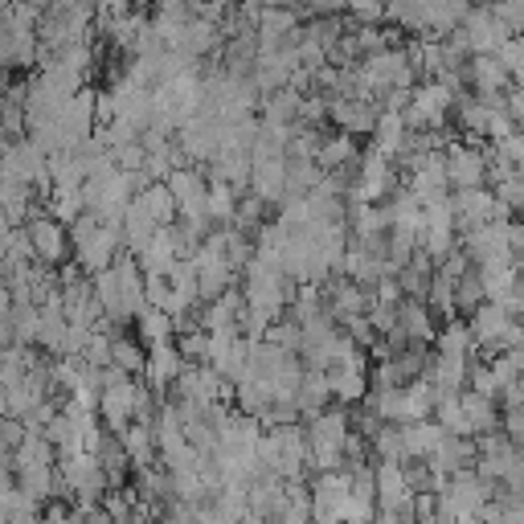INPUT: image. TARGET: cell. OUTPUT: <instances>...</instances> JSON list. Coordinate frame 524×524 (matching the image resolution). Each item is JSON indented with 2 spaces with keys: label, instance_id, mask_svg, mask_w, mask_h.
<instances>
[{
  "label": "cell",
  "instance_id": "obj_30",
  "mask_svg": "<svg viewBox=\"0 0 524 524\" xmlns=\"http://www.w3.org/2000/svg\"><path fill=\"white\" fill-rule=\"evenodd\" d=\"M434 422H439L447 434H471V422L459 406V393H439V402H434Z\"/></svg>",
  "mask_w": 524,
  "mask_h": 524
},
{
  "label": "cell",
  "instance_id": "obj_12",
  "mask_svg": "<svg viewBox=\"0 0 524 524\" xmlns=\"http://www.w3.org/2000/svg\"><path fill=\"white\" fill-rule=\"evenodd\" d=\"M275 402V389H271V381L262 377V373H254V369H246L238 381H234V406L242 410V414H250V418H258L262 410H267Z\"/></svg>",
  "mask_w": 524,
  "mask_h": 524
},
{
  "label": "cell",
  "instance_id": "obj_7",
  "mask_svg": "<svg viewBox=\"0 0 524 524\" xmlns=\"http://www.w3.org/2000/svg\"><path fill=\"white\" fill-rule=\"evenodd\" d=\"M250 193H258L267 205H283V193H287V152H275V156H258L250 160Z\"/></svg>",
  "mask_w": 524,
  "mask_h": 524
},
{
  "label": "cell",
  "instance_id": "obj_14",
  "mask_svg": "<svg viewBox=\"0 0 524 524\" xmlns=\"http://www.w3.org/2000/svg\"><path fill=\"white\" fill-rule=\"evenodd\" d=\"M328 402H332V385H328V373H324V369H303V377H299V389H295V406H299V418L308 422V418H312V414H320Z\"/></svg>",
  "mask_w": 524,
  "mask_h": 524
},
{
  "label": "cell",
  "instance_id": "obj_31",
  "mask_svg": "<svg viewBox=\"0 0 524 524\" xmlns=\"http://www.w3.org/2000/svg\"><path fill=\"white\" fill-rule=\"evenodd\" d=\"M373 459H398L406 463V443H402V422H385L377 434H373Z\"/></svg>",
  "mask_w": 524,
  "mask_h": 524
},
{
  "label": "cell",
  "instance_id": "obj_24",
  "mask_svg": "<svg viewBox=\"0 0 524 524\" xmlns=\"http://www.w3.org/2000/svg\"><path fill=\"white\" fill-rule=\"evenodd\" d=\"M17 471V488L33 500H54V463H29L13 467Z\"/></svg>",
  "mask_w": 524,
  "mask_h": 524
},
{
  "label": "cell",
  "instance_id": "obj_36",
  "mask_svg": "<svg viewBox=\"0 0 524 524\" xmlns=\"http://www.w3.org/2000/svg\"><path fill=\"white\" fill-rule=\"evenodd\" d=\"M492 13L508 25V33H524V0H492Z\"/></svg>",
  "mask_w": 524,
  "mask_h": 524
},
{
  "label": "cell",
  "instance_id": "obj_33",
  "mask_svg": "<svg viewBox=\"0 0 524 524\" xmlns=\"http://www.w3.org/2000/svg\"><path fill=\"white\" fill-rule=\"evenodd\" d=\"M492 193H496V201H500V205H508L512 213H524V181H520V172H512V177L496 181V185H492Z\"/></svg>",
  "mask_w": 524,
  "mask_h": 524
},
{
  "label": "cell",
  "instance_id": "obj_3",
  "mask_svg": "<svg viewBox=\"0 0 524 524\" xmlns=\"http://www.w3.org/2000/svg\"><path fill=\"white\" fill-rule=\"evenodd\" d=\"M443 156H447V185H451V189L488 185V160H484V144L451 140V144L443 148Z\"/></svg>",
  "mask_w": 524,
  "mask_h": 524
},
{
  "label": "cell",
  "instance_id": "obj_29",
  "mask_svg": "<svg viewBox=\"0 0 524 524\" xmlns=\"http://www.w3.org/2000/svg\"><path fill=\"white\" fill-rule=\"evenodd\" d=\"M479 303H488V291H484V279H479V271L471 267V271H463L459 279H455V312L467 320Z\"/></svg>",
  "mask_w": 524,
  "mask_h": 524
},
{
  "label": "cell",
  "instance_id": "obj_42",
  "mask_svg": "<svg viewBox=\"0 0 524 524\" xmlns=\"http://www.w3.org/2000/svg\"><path fill=\"white\" fill-rule=\"evenodd\" d=\"M41 516H46V520H70L74 508H66V504H50V508H41Z\"/></svg>",
  "mask_w": 524,
  "mask_h": 524
},
{
  "label": "cell",
  "instance_id": "obj_18",
  "mask_svg": "<svg viewBox=\"0 0 524 524\" xmlns=\"http://www.w3.org/2000/svg\"><path fill=\"white\" fill-rule=\"evenodd\" d=\"M324 373H328V385H332V402H340V406H357L365 393H369V373H365V369L332 365V369H324Z\"/></svg>",
  "mask_w": 524,
  "mask_h": 524
},
{
  "label": "cell",
  "instance_id": "obj_35",
  "mask_svg": "<svg viewBox=\"0 0 524 524\" xmlns=\"http://www.w3.org/2000/svg\"><path fill=\"white\" fill-rule=\"evenodd\" d=\"M295 58H299V66H308L312 74H316L320 66H328V50L320 46L316 37H308V33H303V41H299V46H295Z\"/></svg>",
  "mask_w": 524,
  "mask_h": 524
},
{
  "label": "cell",
  "instance_id": "obj_16",
  "mask_svg": "<svg viewBox=\"0 0 524 524\" xmlns=\"http://www.w3.org/2000/svg\"><path fill=\"white\" fill-rule=\"evenodd\" d=\"M119 443H123L131 467L156 463V434H152V422H136V418H131V422L119 430Z\"/></svg>",
  "mask_w": 524,
  "mask_h": 524
},
{
  "label": "cell",
  "instance_id": "obj_22",
  "mask_svg": "<svg viewBox=\"0 0 524 524\" xmlns=\"http://www.w3.org/2000/svg\"><path fill=\"white\" fill-rule=\"evenodd\" d=\"M426 381L439 389V393H459V389L467 385V361H463V357L434 353V357H430V369H426Z\"/></svg>",
  "mask_w": 524,
  "mask_h": 524
},
{
  "label": "cell",
  "instance_id": "obj_1",
  "mask_svg": "<svg viewBox=\"0 0 524 524\" xmlns=\"http://www.w3.org/2000/svg\"><path fill=\"white\" fill-rule=\"evenodd\" d=\"M58 475L66 479L70 496H78V500H103V492H107L103 463H99V455H91V451L66 455V459L58 463Z\"/></svg>",
  "mask_w": 524,
  "mask_h": 524
},
{
  "label": "cell",
  "instance_id": "obj_4",
  "mask_svg": "<svg viewBox=\"0 0 524 524\" xmlns=\"http://www.w3.org/2000/svg\"><path fill=\"white\" fill-rule=\"evenodd\" d=\"M459 29H463L467 41H471V54H496V50L504 46V41L512 37L508 25L492 13V5H471L467 17L459 21Z\"/></svg>",
  "mask_w": 524,
  "mask_h": 524
},
{
  "label": "cell",
  "instance_id": "obj_8",
  "mask_svg": "<svg viewBox=\"0 0 524 524\" xmlns=\"http://www.w3.org/2000/svg\"><path fill=\"white\" fill-rule=\"evenodd\" d=\"M348 484H353V475L348 467H332V471H316L312 475V516L316 520H336V508L340 500L348 496Z\"/></svg>",
  "mask_w": 524,
  "mask_h": 524
},
{
  "label": "cell",
  "instance_id": "obj_9",
  "mask_svg": "<svg viewBox=\"0 0 524 524\" xmlns=\"http://www.w3.org/2000/svg\"><path fill=\"white\" fill-rule=\"evenodd\" d=\"M181 369H185V357H181L177 340H164V344H152V348H148V361H144V373H140V377L148 381V389L168 393L172 381L181 377Z\"/></svg>",
  "mask_w": 524,
  "mask_h": 524
},
{
  "label": "cell",
  "instance_id": "obj_28",
  "mask_svg": "<svg viewBox=\"0 0 524 524\" xmlns=\"http://www.w3.org/2000/svg\"><path fill=\"white\" fill-rule=\"evenodd\" d=\"M205 209H209V217H213V226H226V222H234L238 189H234V185H226V181H209V189H205Z\"/></svg>",
  "mask_w": 524,
  "mask_h": 524
},
{
  "label": "cell",
  "instance_id": "obj_27",
  "mask_svg": "<svg viewBox=\"0 0 524 524\" xmlns=\"http://www.w3.org/2000/svg\"><path fill=\"white\" fill-rule=\"evenodd\" d=\"M111 361H115L123 373L140 377V373H144V361H148V344H144V340H131V336H123V332H115V336H111Z\"/></svg>",
  "mask_w": 524,
  "mask_h": 524
},
{
  "label": "cell",
  "instance_id": "obj_5",
  "mask_svg": "<svg viewBox=\"0 0 524 524\" xmlns=\"http://www.w3.org/2000/svg\"><path fill=\"white\" fill-rule=\"evenodd\" d=\"M29 242H33V254L41 258V262H50V267H62L66 262V254L74 250L70 246V234H66V226L58 222V217H50L46 209H41L37 217H29Z\"/></svg>",
  "mask_w": 524,
  "mask_h": 524
},
{
  "label": "cell",
  "instance_id": "obj_34",
  "mask_svg": "<svg viewBox=\"0 0 524 524\" xmlns=\"http://www.w3.org/2000/svg\"><path fill=\"white\" fill-rule=\"evenodd\" d=\"M25 418H17V414H0V451H17L21 447V439H25Z\"/></svg>",
  "mask_w": 524,
  "mask_h": 524
},
{
  "label": "cell",
  "instance_id": "obj_19",
  "mask_svg": "<svg viewBox=\"0 0 524 524\" xmlns=\"http://www.w3.org/2000/svg\"><path fill=\"white\" fill-rule=\"evenodd\" d=\"M443 426L434 422V414L430 418H418V422H402V443H406V459H426L434 447H439V439H443Z\"/></svg>",
  "mask_w": 524,
  "mask_h": 524
},
{
  "label": "cell",
  "instance_id": "obj_17",
  "mask_svg": "<svg viewBox=\"0 0 524 524\" xmlns=\"http://www.w3.org/2000/svg\"><path fill=\"white\" fill-rule=\"evenodd\" d=\"M172 258H177V234H172V226H160V230L148 238V246L136 254V262H140L144 275H164Z\"/></svg>",
  "mask_w": 524,
  "mask_h": 524
},
{
  "label": "cell",
  "instance_id": "obj_20",
  "mask_svg": "<svg viewBox=\"0 0 524 524\" xmlns=\"http://www.w3.org/2000/svg\"><path fill=\"white\" fill-rule=\"evenodd\" d=\"M0 209L9 213L13 226H21V222L41 213V205L33 201V185H25V181H0Z\"/></svg>",
  "mask_w": 524,
  "mask_h": 524
},
{
  "label": "cell",
  "instance_id": "obj_37",
  "mask_svg": "<svg viewBox=\"0 0 524 524\" xmlns=\"http://www.w3.org/2000/svg\"><path fill=\"white\" fill-rule=\"evenodd\" d=\"M115 152V168H123V172H140L144 168V144L140 140H131V144H119V148H111Z\"/></svg>",
  "mask_w": 524,
  "mask_h": 524
},
{
  "label": "cell",
  "instance_id": "obj_43",
  "mask_svg": "<svg viewBox=\"0 0 524 524\" xmlns=\"http://www.w3.org/2000/svg\"><path fill=\"white\" fill-rule=\"evenodd\" d=\"M9 148V136H5V127H0V152H5Z\"/></svg>",
  "mask_w": 524,
  "mask_h": 524
},
{
  "label": "cell",
  "instance_id": "obj_13",
  "mask_svg": "<svg viewBox=\"0 0 524 524\" xmlns=\"http://www.w3.org/2000/svg\"><path fill=\"white\" fill-rule=\"evenodd\" d=\"M459 406L471 422V434H488V430H500V402L488 398V393H479L471 385L459 389Z\"/></svg>",
  "mask_w": 524,
  "mask_h": 524
},
{
  "label": "cell",
  "instance_id": "obj_32",
  "mask_svg": "<svg viewBox=\"0 0 524 524\" xmlns=\"http://www.w3.org/2000/svg\"><path fill=\"white\" fill-rule=\"evenodd\" d=\"M111 336H115V332H107V328H95V332H91V340H86V348H82L78 357H82L86 365L103 369V365L111 361Z\"/></svg>",
  "mask_w": 524,
  "mask_h": 524
},
{
  "label": "cell",
  "instance_id": "obj_25",
  "mask_svg": "<svg viewBox=\"0 0 524 524\" xmlns=\"http://www.w3.org/2000/svg\"><path fill=\"white\" fill-rule=\"evenodd\" d=\"M136 328H140V340H144L148 348L177 336V320H172L164 308H156V303H148V308L136 316Z\"/></svg>",
  "mask_w": 524,
  "mask_h": 524
},
{
  "label": "cell",
  "instance_id": "obj_40",
  "mask_svg": "<svg viewBox=\"0 0 524 524\" xmlns=\"http://www.w3.org/2000/svg\"><path fill=\"white\" fill-rule=\"evenodd\" d=\"M95 13H99V17H119V13H131V0H95Z\"/></svg>",
  "mask_w": 524,
  "mask_h": 524
},
{
  "label": "cell",
  "instance_id": "obj_26",
  "mask_svg": "<svg viewBox=\"0 0 524 524\" xmlns=\"http://www.w3.org/2000/svg\"><path fill=\"white\" fill-rule=\"evenodd\" d=\"M82 209H86V201H82V185H54V189L46 193V213L58 217L62 226H70Z\"/></svg>",
  "mask_w": 524,
  "mask_h": 524
},
{
  "label": "cell",
  "instance_id": "obj_21",
  "mask_svg": "<svg viewBox=\"0 0 524 524\" xmlns=\"http://www.w3.org/2000/svg\"><path fill=\"white\" fill-rule=\"evenodd\" d=\"M406 136H410V127H406V119L398 115V111H381L377 115V127H373V148H381L389 160L393 156H402V148H406Z\"/></svg>",
  "mask_w": 524,
  "mask_h": 524
},
{
  "label": "cell",
  "instance_id": "obj_2",
  "mask_svg": "<svg viewBox=\"0 0 524 524\" xmlns=\"http://www.w3.org/2000/svg\"><path fill=\"white\" fill-rule=\"evenodd\" d=\"M119 250H123V226L99 222L82 242H74V262L82 267V275H95V271L111 267Z\"/></svg>",
  "mask_w": 524,
  "mask_h": 524
},
{
  "label": "cell",
  "instance_id": "obj_39",
  "mask_svg": "<svg viewBox=\"0 0 524 524\" xmlns=\"http://www.w3.org/2000/svg\"><path fill=\"white\" fill-rule=\"evenodd\" d=\"M111 119H115V95L95 91V123H111Z\"/></svg>",
  "mask_w": 524,
  "mask_h": 524
},
{
  "label": "cell",
  "instance_id": "obj_41",
  "mask_svg": "<svg viewBox=\"0 0 524 524\" xmlns=\"http://www.w3.org/2000/svg\"><path fill=\"white\" fill-rule=\"evenodd\" d=\"M9 312H13V291H9L5 279H0V328L9 324Z\"/></svg>",
  "mask_w": 524,
  "mask_h": 524
},
{
  "label": "cell",
  "instance_id": "obj_6",
  "mask_svg": "<svg viewBox=\"0 0 524 524\" xmlns=\"http://www.w3.org/2000/svg\"><path fill=\"white\" fill-rule=\"evenodd\" d=\"M140 389H144V381H131V377H123V381L99 389V418H103V426H107L111 434H119L131 418H136V398H140Z\"/></svg>",
  "mask_w": 524,
  "mask_h": 524
},
{
  "label": "cell",
  "instance_id": "obj_15",
  "mask_svg": "<svg viewBox=\"0 0 524 524\" xmlns=\"http://www.w3.org/2000/svg\"><path fill=\"white\" fill-rule=\"evenodd\" d=\"M434 353H443V357H463V361L475 357V336H471V328H467L463 316L439 324V332H434Z\"/></svg>",
  "mask_w": 524,
  "mask_h": 524
},
{
  "label": "cell",
  "instance_id": "obj_10",
  "mask_svg": "<svg viewBox=\"0 0 524 524\" xmlns=\"http://www.w3.org/2000/svg\"><path fill=\"white\" fill-rule=\"evenodd\" d=\"M467 86H471L475 95L508 91L512 78H508V66L500 62V54H471L467 58Z\"/></svg>",
  "mask_w": 524,
  "mask_h": 524
},
{
  "label": "cell",
  "instance_id": "obj_23",
  "mask_svg": "<svg viewBox=\"0 0 524 524\" xmlns=\"http://www.w3.org/2000/svg\"><path fill=\"white\" fill-rule=\"evenodd\" d=\"M136 197L144 201V209L152 213V222H156V226H172V222H177V197H172L168 181H148Z\"/></svg>",
  "mask_w": 524,
  "mask_h": 524
},
{
  "label": "cell",
  "instance_id": "obj_38",
  "mask_svg": "<svg viewBox=\"0 0 524 524\" xmlns=\"http://www.w3.org/2000/svg\"><path fill=\"white\" fill-rule=\"evenodd\" d=\"M414 520H439V496L414 492Z\"/></svg>",
  "mask_w": 524,
  "mask_h": 524
},
{
  "label": "cell",
  "instance_id": "obj_11",
  "mask_svg": "<svg viewBox=\"0 0 524 524\" xmlns=\"http://www.w3.org/2000/svg\"><path fill=\"white\" fill-rule=\"evenodd\" d=\"M398 324L410 344H434V332H439V316L426 308V299H410V295H402L398 303Z\"/></svg>",
  "mask_w": 524,
  "mask_h": 524
}]
</instances>
